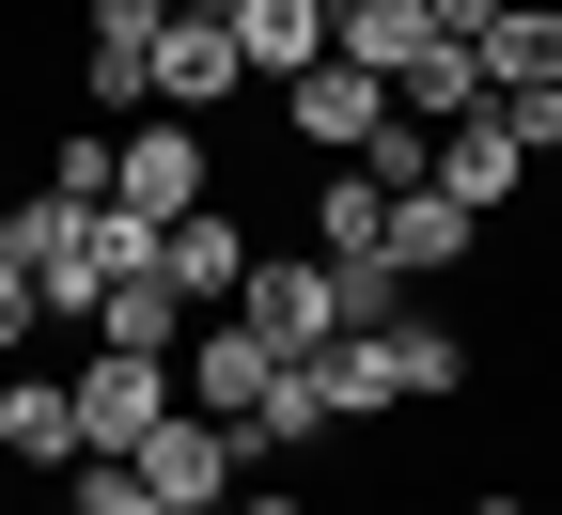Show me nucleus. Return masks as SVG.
Segmentation results:
<instances>
[{"mask_svg": "<svg viewBox=\"0 0 562 515\" xmlns=\"http://www.w3.org/2000/svg\"><path fill=\"white\" fill-rule=\"evenodd\" d=\"M391 359H406V406L469 391V328H438V313H391Z\"/></svg>", "mask_w": 562, "mask_h": 515, "instance_id": "obj_18", "label": "nucleus"}, {"mask_svg": "<svg viewBox=\"0 0 562 515\" xmlns=\"http://www.w3.org/2000/svg\"><path fill=\"white\" fill-rule=\"evenodd\" d=\"M438 203H469V219H501L516 188H531V157H516V125H501V94H484L469 125H438V172H422Z\"/></svg>", "mask_w": 562, "mask_h": 515, "instance_id": "obj_8", "label": "nucleus"}, {"mask_svg": "<svg viewBox=\"0 0 562 515\" xmlns=\"http://www.w3.org/2000/svg\"><path fill=\"white\" fill-rule=\"evenodd\" d=\"M32 328H47V281H32V266H16V250H0V359H16V344H32Z\"/></svg>", "mask_w": 562, "mask_h": 515, "instance_id": "obj_22", "label": "nucleus"}, {"mask_svg": "<svg viewBox=\"0 0 562 515\" xmlns=\"http://www.w3.org/2000/svg\"><path fill=\"white\" fill-rule=\"evenodd\" d=\"M0 454L16 469H79V376H0Z\"/></svg>", "mask_w": 562, "mask_h": 515, "instance_id": "obj_10", "label": "nucleus"}, {"mask_svg": "<svg viewBox=\"0 0 562 515\" xmlns=\"http://www.w3.org/2000/svg\"><path fill=\"white\" fill-rule=\"evenodd\" d=\"M110 203L140 219V235L203 219V203H220V125H172V110H140V125H125V157H110Z\"/></svg>", "mask_w": 562, "mask_h": 515, "instance_id": "obj_1", "label": "nucleus"}, {"mask_svg": "<svg viewBox=\"0 0 562 515\" xmlns=\"http://www.w3.org/2000/svg\"><path fill=\"white\" fill-rule=\"evenodd\" d=\"M469 250H484V219H469V203H438V188H406V203H391V266H406V281H438V266H469Z\"/></svg>", "mask_w": 562, "mask_h": 515, "instance_id": "obj_15", "label": "nucleus"}, {"mask_svg": "<svg viewBox=\"0 0 562 515\" xmlns=\"http://www.w3.org/2000/svg\"><path fill=\"white\" fill-rule=\"evenodd\" d=\"M313 250H328V266H375V250H391V188H375V172H328V188H313Z\"/></svg>", "mask_w": 562, "mask_h": 515, "instance_id": "obj_16", "label": "nucleus"}, {"mask_svg": "<svg viewBox=\"0 0 562 515\" xmlns=\"http://www.w3.org/2000/svg\"><path fill=\"white\" fill-rule=\"evenodd\" d=\"M469 515H531V500H469Z\"/></svg>", "mask_w": 562, "mask_h": 515, "instance_id": "obj_26", "label": "nucleus"}, {"mask_svg": "<svg viewBox=\"0 0 562 515\" xmlns=\"http://www.w3.org/2000/svg\"><path fill=\"white\" fill-rule=\"evenodd\" d=\"M501 125H516V157H531V172L562 157V94H501Z\"/></svg>", "mask_w": 562, "mask_h": 515, "instance_id": "obj_23", "label": "nucleus"}, {"mask_svg": "<svg viewBox=\"0 0 562 515\" xmlns=\"http://www.w3.org/2000/svg\"><path fill=\"white\" fill-rule=\"evenodd\" d=\"M94 344H110V359H172V344H188V298L140 266V281H110V298H94Z\"/></svg>", "mask_w": 562, "mask_h": 515, "instance_id": "obj_14", "label": "nucleus"}, {"mask_svg": "<svg viewBox=\"0 0 562 515\" xmlns=\"http://www.w3.org/2000/svg\"><path fill=\"white\" fill-rule=\"evenodd\" d=\"M220 515H297V484H235V500H220Z\"/></svg>", "mask_w": 562, "mask_h": 515, "instance_id": "obj_24", "label": "nucleus"}, {"mask_svg": "<svg viewBox=\"0 0 562 515\" xmlns=\"http://www.w3.org/2000/svg\"><path fill=\"white\" fill-rule=\"evenodd\" d=\"M235 94H250L235 16H172V32H157V110H172V125H220Z\"/></svg>", "mask_w": 562, "mask_h": 515, "instance_id": "obj_6", "label": "nucleus"}, {"mask_svg": "<svg viewBox=\"0 0 562 515\" xmlns=\"http://www.w3.org/2000/svg\"><path fill=\"white\" fill-rule=\"evenodd\" d=\"M125 469H140V484H157L172 515H220V500L250 484V454H235V422H203V406H172V422H157V437H140V454H125Z\"/></svg>", "mask_w": 562, "mask_h": 515, "instance_id": "obj_3", "label": "nucleus"}, {"mask_svg": "<svg viewBox=\"0 0 562 515\" xmlns=\"http://www.w3.org/2000/svg\"><path fill=\"white\" fill-rule=\"evenodd\" d=\"M281 125H297L313 157H344V172H360L375 141H391V79H360V63H313V79H281Z\"/></svg>", "mask_w": 562, "mask_h": 515, "instance_id": "obj_4", "label": "nucleus"}, {"mask_svg": "<svg viewBox=\"0 0 562 515\" xmlns=\"http://www.w3.org/2000/svg\"><path fill=\"white\" fill-rule=\"evenodd\" d=\"M328 63H360V79H406V63H422V0H360V16L328 32Z\"/></svg>", "mask_w": 562, "mask_h": 515, "instance_id": "obj_17", "label": "nucleus"}, {"mask_svg": "<svg viewBox=\"0 0 562 515\" xmlns=\"http://www.w3.org/2000/svg\"><path fill=\"white\" fill-rule=\"evenodd\" d=\"M157 32H172V0H94V32H79V47H110V63H157Z\"/></svg>", "mask_w": 562, "mask_h": 515, "instance_id": "obj_21", "label": "nucleus"}, {"mask_svg": "<svg viewBox=\"0 0 562 515\" xmlns=\"http://www.w3.org/2000/svg\"><path fill=\"white\" fill-rule=\"evenodd\" d=\"M172 16H235V0H172Z\"/></svg>", "mask_w": 562, "mask_h": 515, "instance_id": "obj_25", "label": "nucleus"}, {"mask_svg": "<svg viewBox=\"0 0 562 515\" xmlns=\"http://www.w3.org/2000/svg\"><path fill=\"white\" fill-rule=\"evenodd\" d=\"M484 94H562V0H501V32H484Z\"/></svg>", "mask_w": 562, "mask_h": 515, "instance_id": "obj_12", "label": "nucleus"}, {"mask_svg": "<svg viewBox=\"0 0 562 515\" xmlns=\"http://www.w3.org/2000/svg\"><path fill=\"white\" fill-rule=\"evenodd\" d=\"M157 281H172L188 313H235V281H250V219H235V203L172 219V235H157Z\"/></svg>", "mask_w": 562, "mask_h": 515, "instance_id": "obj_9", "label": "nucleus"}, {"mask_svg": "<svg viewBox=\"0 0 562 515\" xmlns=\"http://www.w3.org/2000/svg\"><path fill=\"white\" fill-rule=\"evenodd\" d=\"M172 406H188V391H172V359H110V344L79 359V454H140Z\"/></svg>", "mask_w": 562, "mask_h": 515, "instance_id": "obj_5", "label": "nucleus"}, {"mask_svg": "<svg viewBox=\"0 0 562 515\" xmlns=\"http://www.w3.org/2000/svg\"><path fill=\"white\" fill-rule=\"evenodd\" d=\"M235 328H250L266 359H328V344H344V281H328V250H313V266L250 250V281H235Z\"/></svg>", "mask_w": 562, "mask_h": 515, "instance_id": "obj_2", "label": "nucleus"}, {"mask_svg": "<svg viewBox=\"0 0 562 515\" xmlns=\"http://www.w3.org/2000/svg\"><path fill=\"white\" fill-rule=\"evenodd\" d=\"M297 376L328 391V422H391V406H406V359H391V328H344L328 359H297Z\"/></svg>", "mask_w": 562, "mask_h": 515, "instance_id": "obj_11", "label": "nucleus"}, {"mask_svg": "<svg viewBox=\"0 0 562 515\" xmlns=\"http://www.w3.org/2000/svg\"><path fill=\"white\" fill-rule=\"evenodd\" d=\"M172 391H188V406H203V422H250V406H266V391H281V359H266V344H250V328H235V313H203V328H188V344H172Z\"/></svg>", "mask_w": 562, "mask_h": 515, "instance_id": "obj_7", "label": "nucleus"}, {"mask_svg": "<svg viewBox=\"0 0 562 515\" xmlns=\"http://www.w3.org/2000/svg\"><path fill=\"white\" fill-rule=\"evenodd\" d=\"M63 515H172V500H157V484H140L125 454H79V500H63Z\"/></svg>", "mask_w": 562, "mask_h": 515, "instance_id": "obj_20", "label": "nucleus"}, {"mask_svg": "<svg viewBox=\"0 0 562 515\" xmlns=\"http://www.w3.org/2000/svg\"><path fill=\"white\" fill-rule=\"evenodd\" d=\"M110 157H125V125H94V141H47V203H110Z\"/></svg>", "mask_w": 562, "mask_h": 515, "instance_id": "obj_19", "label": "nucleus"}, {"mask_svg": "<svg viewBox=\"0 0 562 515\" xmlns=\"http://www.w3.org/2000/svg\"><path fill=\"white\" fill-rule=\"evenodd\" d=\"M235 47H250V79L281 94V79H313V63H328V16H313V0H235Z\"/></svg>", "mask_w": 562, "mask_h": 515, "instance_id": "obj_13", "label": "nucleus"}]
</instances>
